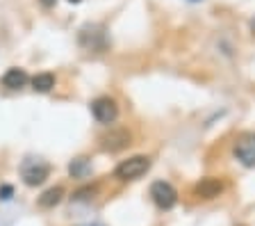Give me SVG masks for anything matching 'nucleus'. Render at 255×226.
Listing matches in <instances>:
<instances>
[{"label": "nucleus", "mask_w": 255, "mask_h": 226, "mask_svg": "<svg viewBox=\"0 0 255 226\" xmlns=\"http://www.w3.org/2000/svg\"><path fill=\"white\" fill-rule=\"evenodd\" d=\"M150 169V158L148 156H132L128 160H121L114 169V176L119 181H137Z\"/></svg>", "instance_id": "f257e3e1"}, {"label": "nucleus", "mask_w": 255, "mask_h": 226, "mask_svg": "<svg viewBox=\"0 0 255 226\" xmlns=\"http://www.w3.org/2000/svg\"><path fill=\"white\" fill-rule=\"evenodd\" d=\"M150 199H153V204L157 206V208L169 210L178 204V190L171 183H166V181H155V183L150 185Z\"/></svg>", "instance_id": "f03ea898"}, {"label": "nucleus", "mask_w": 255, "mask_h": 226, "mask_svg": "<svg viewBox=\"0 0 255 226\" xmlns=\"http://www.w3.org/2000/svg\"><path fill=\"white\" fill-rule=\"evenodd\" d=\"M91 114H94V119L98 121V124H114L119 119V105L114 98L110 96H101V98H96L94 103H91Z\"/></svg>", "instance_id": "7ed1b4c3"}, {"label": "nucleus", "mask_w": 255, "mask_h": 226, "mask_svg": "<svg viewBox=\"0 0 255 226\" xmlns=\"http://www.w3.org/2000/svg\"><path fill=\"white\" fill-rule=\"evenodd\" d=\"M48 174H50V165L43 160H27V162H23V167H21L23 183L30 185V188L41 185L48 178Z\"/></svg>", "instance_id": "20e7f679"}, {"label": "nucleus", "mask_w": 255, "mask_h": 226, "mask_svg": "<svg viewBox=\"0 0 255 226\" xmlns=\"http://www.w3.org/2000/svg\"><path fill=\"white\" fill-rule=\"evenodd\" d=\"M235 158L244 167H255V133H242L235 142Z\"/></svg>", "instance_id": "39448f33"}, {"label": "nucleus", "mask_w": 255, "mask_h": 226, "mask_svg": "<svg viewBox=\"0 0 255 226\" xmlns=\"http://www.w3.org/2000/svg\"><path fill=\"white\" fill-rule=\"evenodd\" d=\"M130 142H132V135L126 128H110V133H105L101 137V149L117 153V151H123L126 146H130Z\"/></svg>", "instance_id": "423d86ee"}, {"label": "nucleus", "mask_w": 255, "mask_h": 226, "mask_svg": "<svg viewBox=\"0 0 255 226\" xmlns=\"http://www.w3.org/2000/svg\"><path fill=\"white\" fill-rule=\"evenodd\" d=\"M221 192H223V183L219 178H203L201 183L194 188V194L198 199H217Z\"/></svg>", "instance_id": "0eeeda50"}, {"label": "nucleus", "mask_w": 255, "mask_h": 226, "mask_svg": "<svg viewBox=\"0 0 255 226\" xmlns=\"http://www.w3.org/2000/svg\"><path fill=\"white\" fill-rule=\"evenodd\" d=\"M27 73L23 69H9L5 75H2V85L7 87V89H21V87H25L27 85Z\"/></svg>", "instance_id": "6e6552de"}, {"label": "nucleus", "mask_w": 255, "mask_h": 226, "mask_svg": "<svg viewBox=\"0 0 255 226\" xmlns=\"http://www.w3.org/2000/svg\"><path fill=\"white\" fill-rule=\"evenodd\" d=\"M62 199H64V188L55 185V188L46 190V192L39 197V206H41V208H55Z\"/></svg>", "instance_id": "1a4fd4ad"}, {"label": "nucleus", "mask_w": 255, "mask_h": 226, "mask_svg": "<svg viewBox=\"0 0 255 226\" xmlns=\"http://www.w3.org/2000/svg\"><path fill=\"white\" fill-rule=\"evenodd\" d=\"M53 87H55V75L53 73H37L34 78H32V89H34V92L46 94V92H50Z\"/></svg>", "instance_id": "9d476101"}, {"label": "nucleus", "mask_w": 255, "mask_h": 226, "mask_svg": "<svg viewBox=\"0 0 255 226\" xmlns=\"http://www.w3.org/2000/svg\"><path fill=\"white\" fill-rule=\"evenodd\" d=\"M69 172H71V176H75V178H85L87 174H89V160H87V158H75V160L71 162Z\"/></svg>", "instance_id": "9b49d317"}, {"label": "nucleus", "mask_w": 255, "mask_h": 226, "mask_svg": "<svg viewBox=\"0 0 255 226\" xmlns=\"http://www.w3.org/2000/svg\"><path fill=\"white\" fill-rule=\"evenodd\" d=\"M94 194H96V185L94 188H82V190H78V192H75V197L73 199H94Z\"/></svg>", "instance_id": "f8f14e48"}, {"label": "nucleus", "mask_w": 255, "mask_h": 226, "mask_svg": "<svg viewBox=\"0 0 255 226\" xmlns=\"http://www.w3.org/2000/svg\"><path fill=\"white\" fill-rule=\"evenodd\" d=\"M69 2H80V0H69Z\"/></svg>", "instance_id": "ddd939ff"}, {"label": "nucleus", "mask_w": 255, "mask_h": 226, "mask_svg": "<svg viewBox=\"0 0 255 226\" xmlns=\"http://www.w3.org/2000/svg\"><path fill=\"white\" fill-rule=\"evenodd\" d=\"M91 226H101V224H91Z\"/></svg>", "instance_id": "4468645a"}]
</instances>
